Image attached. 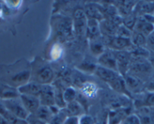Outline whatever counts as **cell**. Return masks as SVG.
Wrapping results in <instances>:
<instances>
[{"label":"cell","mask_w":154,"mask_h":124,"mask_svg":"<svg viewBox=\"0 0 154 124\" xmlns=\"http://www.w3.org/2000/svg\"><path fill=\"white\" fill-rule=\"evenodd\" d=\"M35 70L31 71V76L33 77V80L41 85L51 84L54 77V73L52 67L47 62L41 60L40 63L36 64Z\"/></svg>","instance_id":"obj_1"},{"label":"cell","mask_w":154,"mask_h":124,"mask_svg":"<svg viewBox=\"0 0 154 124\" xmlns=\"http://www.w3.org/2000/svg\"><path fill=\"white\" fill-rule=\"evenodd\" d=\"M153 70L149 59L133 58L131 57V65L128 73L137 76L143 80V76H148Z\"/></svg>","instance_id":"obj_2"},{"label":"cell","mask_w":154,"mask_h":124,"mask_svg":"<svg viewBox=\"0 0 154 124\" xmlns=\"http://www.w3.org/2000/svg\"><path fill=\"white\" fill-rule=\"evenodd\" d=\"M87 22H88V18L85 15L83 8H76L74 11L72 19V29L75 36L79 37L85 36Z\"/></svg>","instance_id":"obj_3"},{"label":"cell","mask_w":154,"mask_h":124,"mask_svg":"<svg viewBox=\"0 0 154 124\" xmlns=\"http://www.w3.org/2000/svg\"><path fill=\"white\" fill-rule=\"evenodd\" d=\"M2 101L9 113H11L17 119H26L29 116V113L24 108L19 97Z\"/></svg>","instance_id":"obj_4"},{"label":"cell","mask_w":154,"mask_h":124,"mask_svg":"<svg viewBox=\"0 0 154 124\" xmlns=\"http://www.w3.org/2000/svg\"><path fill=\"white\" fill-rule=\"evenodd\" d=\"M106 48L112 51H130L132 48L131 39L127 38L113 36V37H103Z\"/></svg>","instance_id":"obj_5"},{"label":"cell","mask_w":154,"mask_h":124,"mask_svg":"<svg viewBox=\"0 0 154 124\" xmlns=\"http://www.w3.org/2000/svg\"><path fill=\"white\" fill-rule=\"evenodd\" d=\"M116 63H117L118 73L125 76L129 70L131 62V54L130 51H113Z\"/></svg>","instance_id":"obj_6"},{"label":"cell","mask_w":154,"mask_h":124,"mask_svg":"<svg viewBox=\"0 0 154 124\" xmlns=\"http://www.w3.org/2000/svg\"><path fill=\"white\" fill-rule=\"evenodd\" d=\"M97 65L118 72L117 63L113 51L106 48L104 52L97 57Z\"/></svg>","instance_id":"obj_7"},{"label":"cell","mask_w":154,"mask_h":124,"mask_svg":"<svg viewBox=\"0 0 154 124\" xmlns=\"http://www.w3.org/2000/svg\"><path fill=\"white\" fill-rule=\"evenodd\" d=\"M123 77L125 79L127 88L131 95L132 94H140L143 90H145V84L143 82V80H142L137 76L128 73Z\"/></svg>","instance_id":"obj_8"},{"label":"cell","mask_w":154,"mask_h":124,"mask_svg":"<svg viewBox=\"0 0 154 124\" xmlns=\"http://www.w3.org/2000/svg\"><path fill=\"white\" fill-rule=\"evenodd\" d=\"M41 105L51 106L54 104V88L52 84L42 85L40 95L38 96Z\"/></svg>","instance_id":"obj_9"},{"label":"cell","mask_w":154,"mask_h":124,"mask_svg":"<svg viewBox=\"0 0 154 124\" xmlns=\"http://www.w3.org/2000/svg\"><path fill=\"white\" fill-rule=\"evenodd\" d=\"M83 10L88 19H94V20H98L99 22L104 19L102 14L101 6L100 3L87 2L84 6Z\"/></svg>","instance_id":"obj_10"},{"label":"cell","mask_w":154,"mask_h":124,"mask_svg":"<svg viewBox=\"0 0 154 124\" xmlns=\"http://www.w3.org/2000/svg\"><path fill=\"white\" fill-rule=\"evenodd\" d=\"M23 107L29 115H32L35 113L39 106L41 105L38 97L32 95H20L19 96Z\"/></svg>","instance_id":"obj_11"},{"label":"cell","mask_w":154,"mask_h":124,"mask_svg":"<svg viewBox=\"0 0 154 124\" xmlns=\"http://www.w3.org/2000/svg\"><path fill=\"white\" fill-rule=\"evenodd\" d=\"M42 85L35 81H29L24 85L18 87L17 88L20 95H32V96L38 97L40 95Z\"/></svg>","instance_id":"obj_12"},{"label":"cell","mask_w":154,"mask_h":124,"mask_svg":"<svg viewBox=\"0 0 154 124\" xmlns=\"http://www.w3.org/2000/svg\"><path fill=\"white\" fill-rule=\"evenodd\" d=\"M119 26L120 25L117 24L112 20L103 19L100 22V29L101 36L103 37H113L116 36Z\"/></svg>","instance_id":"obj_13"},{"label":"cell","mask_w":154,"mask_h":124,"mask_svg":"<svg viewBox=\"0 0 154 124\" xmlns=\"http://www.w3.org/2000/svg\"><path fill=\"white\" fill-rule=\"evenodd\" d=\"M109 86L112 88L113 91H115L116 92L121 94L123 96L127 97L128 98H132V95L128 91V88H127L126 84H125V79L122 76L119 75L113 81L110 82L109 84H108Z\"/></svg>","instance_id":"obj_14"},{"label":"cell","mask_w":154,"mask_h":124,"mask_svg":"<svg viewBox=\"0 0 154 124\" xmlns=\"http://www.w3.org/2000/svg\"><path fill=\"white\" fill-rule=\"evenodd\" d=\"M127 110L128 107L111 109L108 113L106 124H119L122 122L124 119L130 114V113L127 112Z\"/></svg>","instance_id":"obj_15"},{"label":"cell","mask_w":154,"mask_h":124,"mask_svg":"<svg viewBox=\"0 0 154 124\" xmlns=\"http://www.w3.org/2000/svg\"><path fill=\"white\" fill-rule=\"evenodd\" d=\"M112 3L116 8L119 15L123 17L134 11L137 2V1H116V2H112Z\"/></svg>","instance_id":"obj_16"},{"label":"cell","mask_w":154,"mask_h":124,"mask_svg":"<svg viewBox=\"0 0 154 124\" xmlns=\"http://www.w3.org/2000/svg\"><path fill=\"white\" fill-rule=\"evenodd\" d=\"M100 36L101 33L100 29V22L94 19H88L85 37L88 38V40H92Z\"/></svg>","instance_id":"obj_17"},{"label":"cell","mask_w":154,"mask_h":124,"mask_svg":"<svg viewBox=\"0 0 154 124\" xmlns=\"http://www.w3.org/2000/svg\"><path fill=\"white\" fill-rule=\"evenodd\" d=\"M133 31H137L147 37L154 31V23L146 20L143 16H138L137 23Z\"/></svg>","instance_id":"obj_18"},{"label":"cell","mask_w":154,"mask_h":124,"mask_svg":"<svg viewBox=\"0 0 154 124\" xmlns=\"http://www.w3.org/2000/svg\"><path fill=\"white\" fill-rule=\"evenodd\" d=\"M94 74L101 79L102 81L105 82L106 83L109 84L112 81H113L116 78L119 76V73L118 72H116L114 70H109V69L105 68V67H100V66L97 65V68H96Z\"/></svg>","instance_id":"obj_19"},{"label":"cell","mask_w":154,"mask_h":124,"mask_svg":"<svg viewBox=\"0 0 154 124\" xmlns=\"http://www.w3.org/2000/svg\"><path fill=\"white\" fill-rule=\"evenodd\" d=\"M19 96L20 94L17 88L0 82V101H5L7 99L17 98Z\"/></svg>","instance_id":"obj_20"},{"label":"cell","mask_w":154,"mask_h":124,"mask_svg":"<svg viewBox=\"0 0 154 124\" xmlns=\"http://www.w3.org/2000/svg\"><path fill=\"white\" fill-rule=\"evenodd\" d=\"M89 48L91 52L97 57L103 54L107 48L102 36L97 39L89 40Z\"/></svg>","instance_id":"obj_21"},{"label":"cell","mask_w":154,"mask_h":124,"mask_svg":"<svg viewBox=\"0 0 154 124\" xmlns=\"http://www.w3.org/2000/svg\"><path fill=\"white\" fill-rule=\"evenodd\" d=\"M58 33L61 37L68 38L71 36L73 33L72 29V19L69 20L67 17H63L60 20L58 23Z\"/></svg>","instance_id":"obj_22"},{"label":"cell","mask_w":154,"mask_h":124,"mask_svg":"<svg viewBox=\"0 0 154 124\" xmlns=\"http://www.w3.org/2000/svg\"><path fill=\"white\" fill-rule=\"evenodd\" d=\"M64 110L67 116H78V117H79L82 115L85 114V108L76 100L66 104Z\"/></svg>","instance_id":"obj_23"},{"label":"cell","mask_w":154,"mask_h":124,"mask_svg":"<svg viewBox=\"0 0 154 124\" xmlns=\"http://www.w3.org/2000/svg\"><path fill=\"white\" fill-rule=\"evenodd\" d=\"M97 91L98 88L96 84L91 82H83L79 88L81 95L85 98H94L97 95Z\"/></svg>","instance_id":"obj_24"},{"label":"cell","mask_w":154,"mask_h":124,"mask_svg":"<svg viewBox=\"0 0 154 124\" xmlns=\"http://www.w3.org/2000/svg\"><path fill=\"white\" fill-rule=\"evenodd\" d=\"M134 11L137 16L152 14L154 11V2H146V1L137 2Z\"/></svg>","instance_id":"obj_25"},{"label":"cell","mask_w":154,"mask_h":124,"mask_svg":"<svg viewBox=\"0 0 154 124\" xmlns=\"http://www.w3.org/2000/svg\"><path fill=\"white\" fill-rule=\"evenodd\" d=\"M34 116L35 117H37L38 119H39L40 120L43 121L45 123L48 124L50 122V121L51 120V119L53 118V116H54V114L53 113V112L51 111L50 107L45 105H40L39 107L38 108V110L35 111V113H34Z\"/></svg>","instance_id":"obj_26"},{"label":"cell","mask_w":154,"mask_h":124,"mask_svg":"<svg viewBox=\"0 0 154 124\" xmlns=\"http://www.w3.org/2000/svg\"><path fill=\"white\" fill-rule=\"evenodd\" d=\"M130 52L133 58L149 59L150 57V51L146 47H132Z\"/></svg>","instance_id":"obj_27"},{"label":"cell","mask_w":154,"mask_h":124,"mask_svg":"<svg viewBox=\"0 0 154 124\" xmlns=\"http://www.w3.org/2000/svg\"><path fill=\"white\" fill-rule=\"evenodd\" d=\"M130 39L133 47H146V36L139 32L132 31V34Z\"/></svg>","instance_id":"obj_28"},{"label":"cell","mask_w":154,"mask_h":124,"mask_svg":"<svg viewBox=\"0 0 154 124\" xmlns=\"http://www.w3.org/2000/svg\"><path fill=\"white\" fill-rule=\"evenodd\" d=\"M63 96L65 102L67 104L76 100L77 96H78V91L74 87L68 86L63 90Z\"/></svg>","instance_id":"obj_29"},{"label":"cell","mask_w":154,"mask_h":124,"mask_svg":"<svg viewBox=\"0 0 154 124\" xmlns=\"http://www.w3.org/2000/svg\"><path fill=\"white\" fill-rule=\"evenodd\" d=\"M137 17H138V16L136 14V13L134 11H132L129 14L122 17V24L126 26L128 29L133 31L136 23H137Z\"/></svg>","instance_id":"obj_30"},{"label":"cell","mask_w":154,"mask_h":124,"mask_svg":"<svg viewBox=\"0 0 154 124\" xmlns=\"http://www.w3.org/2000/svg\"><path fill=\"white\" fill-rule=\"evenodd\" d=\"M137 102L141 103L137 107H142V106H146V107L154 108V92H147L146 91V94L143 95V99L141 101H137Z\"/></svg>","instance_id":"obj_31"},{"label":"cell","mask_w":154,"mask_h":124,"mask_svg":"<svg viewBox=\"0 0 154 124\" xmlns=\"http://www.w3.org/2000/svg\"><path fill=\"white\" fill-rule=\"evenodd\" d=\"M97 67V64H94V63H92L91 61H88V60H85V61L82 62V64L79 66V69H80L82 71L86 72L87 73H94Z\"/></svg>","instance_id":"obj_32"},{"label":"cell","mask_w":154,"mask_h":124,"mask_svg":"<svg viewBox=\"0 0 154 124\" xmlns=\"http://www.w3.org/2000/svg\"><path fill=\"white\" fill-rule=\"evenodd\" d=\"M131 34H132V31H131V29H128V28H127L126 26H124L123 24H121L120 26H119V27H118L115 36L131 39Z\"/></svg>","instance_id":"obj_33"},{"label":"cell","mask_w":154,"mask_h":124,"mask_svg":"<svg viewBox=\"0 0 154 124\" xmlns=\"http://www.w3.org/2000/svg\"><path fill=\"white\" fill-rule=\"evenodd\" d=\"M66 116H68L64 109L60 110V111L57 114L54 115L53 116V118L51 119V120L50 121V122L48 124H63V121H64L65 118Z\"/></svg>","instance_id":"obj_34"},{"label":"cell","mask_w":154,"mask_h":124,"mask_svg":"<svg viewBox=\"0 0 154 124\" xmlns=\"http://www.w3.org/2000/svg\"><path fill=\"white\" fill-rule=\"evenodd\" d=\"M63 54V48L60 44H54L51 50V56L53 60H57Z\"/></svg>","instance_id":"obj_35"},{"label":"cell","mask_w":154,"mask_h":124,"mask_svg":"<svg viewBox=\"0 0 154 124\" xmlns=\"http://www.w3.org/2000/svg\"><path fill=\"white\" fill-rule=\"evenodd\" d=\"M122 124H142L140 118L136 113H131L128 114L122 121Z\"/></svg>","instance_id":"obj_36"},{"label":"cell","mask_w":154,"mask_h":124,"mask_svg":"<svg viewBox=\"0 0 154 124\" xmlns=\"http://www.w3.org/2000/svg\"><path fill=\"white\" fill-rule=\"evenodd\" d=\"M79 124H96V122L91 115L85 113V114L79 116Z\"/></svg>","instance_id":"obj_37"},{"label":"cell","mask_w":154,"mask_h":124,"mask_svg":"<svg viewBox=\"0 0 154 124\" xmlns=\"http://www.w3.org/2000/svg\"><path fill=\"white\" fill-rule=\"evenodd\" d=\"M146 48L154 51V31L146 37Z\"/></svg>","instance_id":"obj_38"},{"label":"cell","mask_w":154,"mask_h":124,"mask_svg":"<svg viewBox=\"0 0 154 124\" xmlns=\"http://www.w3.org/2000/svg\"><path fill=\"white\" fill-rule=\"evenodd\" d=\"M79 117L78 116H68L65 118L63 124H79Z\"/></svg>","instance_id":"obj_39"},{"label":"cell","mask_w":154,"mask_h":124,"mask_svg":"<svg viewBox=\"0 0 154 124\" xmlns=\"http://www.w3.org/2000/svg\"><path fill=\"white\" fill-rule=\"evenodd\" d=\"M26 120H27L29 124H47L45 122H43V121L40 120L39 119L35 117L34 115H29L27 119H26Z\"/></svg>","instance_id":"obj_40"},{"label":"cell","mask_w":154,"mask_h":124,"mask_svg":"<svg viewBox=\"0 0 154 124\" xmlns=\"http://www.w3.org/2000/svg\"><path fill=\"white\" fill-rule=\"evenodd\" d=\"M145 90L147 92H154V78L150 79L145 85Z\"/></svg>","instance_id":"obj_41"},{"label":"cell","mask_w":154,"mask_h":124,"mask_svg":"<svg viewBox=\"0 0 154 124\" xmlns=\"http://www.w3.org/2000/svg\"><path fill=\"white\" fill-rule=\"evenodd\" d=\"M5 3L6 4L7 6H8L9 8H17V7L20 6L21 2H5Z\"/></svg>","instance_id":"obj_42"},{"label":"cell","mask_w":154,"mask_h":124,"mask_svg":"<svg viewBox=\"0 0 154 124\" xmlns=\"http://www.w3.org/2000/svg\"><path fill=\"white\" fill-rule=\"evenodd\" d=\"M15 124H29L26 119H17Z\"/></svg>","instance_id":"obj_43"},{"label":"cell","mask_w":154,"mask_h":124,"mask_svg":"<svg viewBox=\"0 0 154 124\" xmlns=\"http://www.w3.org/2000/svg\"><path fill=\"white\" fill-rule=\"evenodd\" d=\"M149 62H150L151 65H152V68H153V70H154V56H151V54H150V57H149Z\"/></svg>","instance_id":"obj_44"},{"label":"cell","mask_w":154,"mask_h":124,"mask_svg":"<svg viewBox=\"0 0 154 124\" xmlns=\"http://www.w3.org/2000/svg\"><path fill=\"white\" fill-rule=\"evenodd\" d=\"M119 124H122V122H121V123H119Z\"/></svg>","instance_id":"obj_45"}]
</instances>
